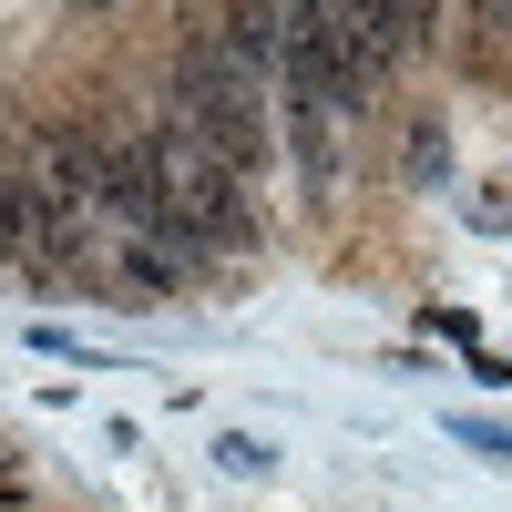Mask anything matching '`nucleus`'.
Returning <instances> with one entry per match:
<instances>
[{
    "mask_svg": "<svg viewBox=\"0 0 512 512\" xmlns=\"http://www.w3.org/2000/svg\"><path fill=\"white\" fill-rule=\"evenodd\" d=\"M195 256H175L164 236H123L113 246V297H134V308H164V297H185Z\"/></svg>",
    "mask_w": 512,
    "mask_h": 512,
    "instance_id": "nucleus-2",
    "label": "nucleus"
},
{
    "mask_svg": "<svg viewBox=\"0 0 512 512\" xmlns=\"http://www.w3.org/2000/svg\"><path fill=\"white\" fill-rule=\"evenodd\" d=\"M400 164H410V185H441V175H451V134H441V113H410Z\"/></svg>",
    "mask_w": 512,
    "mask_h": 512,
    "instance_id": "nucleus-4",
    "label": "nucleus"
},
{
    "mask_svg": "<svg viewBox=\"0 0 512 512\" xmlns=\"http://www.w3.org/2000/svg\"><path fill=\"white\" fill-rule=\"evenodd\" d=\"M451 431H461V441H472L482 461H512V431H502V420H451Z\"/></svg>",
    "mask_w": 512,
    "mask_h": 512,
    "instance_id": "nucleus-5",
    "label": "nucleus"
},
{
    "mask_svg": "<svg viewBox=\"0 0 512 512\" xmlns=\"http://www.w3.org/2000/svg\"><path fill=\"white\" fill-rule=\"evenodd\" d=\"M287 134H297V175H308V205H328V185H338V113L287 103Z\"/></svg>",
    "mask_w": 512,
    "mask_h": 512,
    "instance_id": "nucleus-3",
    "label": "nucleus"
},
{
    "mask_svg": "<svg viewBox=\"0 0 512 512\" xmlns=\"http://www.w3.org/2000/svg\"><path fill=\"white\" fill-rule=\"evenodd\" d=\"M0 512H41V502H31V482H0Z\"/></svg>",
    "mask_w": 512,
    "mask_h": 512,
    "instance_id": "nucleus-6",
    "label": "nucleus"
},
{
    "mask_svg": "<svg viewBox=\"0 0 512 512\" xmlns=\"http://www.w3.org/2000/svg\"><path fill=\"white\" fill-rule=\"evenodd\" d=\"M164 123H185L226 175H256V164H267V93H256V72L226 62L205 31L175 52V103H164Z\"/></svg>",
    "mask_w": 512,
    "mask_h": 512,
    "instance_id": "nucleus-1",
    "label": "nucleus"
}]
</instances>
